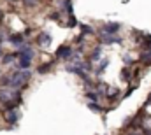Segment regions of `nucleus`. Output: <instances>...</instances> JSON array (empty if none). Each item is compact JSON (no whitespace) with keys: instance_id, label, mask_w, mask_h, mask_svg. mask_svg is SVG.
Instances as JSON below:
<instances>
[{"instance_id":"nucleus-1","label":"nucleus","mask_w":151,"mask_h":135,"mask_svg":"<svg viewBox=\"0 0 151 135\" xmlns=\"http://www.w3.org/2000/svg\"><path fill=\"white\" fill-rule=\"evenodd\" d=\"M30 77V72H14L11 77H9V84L18 88V86H23Z\"/></svg>"},{"instance_id":"nucleus-2","label":"nucleus","mask_w":151,"mask_h":135,"mask_svg":"<svg viewBox=\"0 0 151 135\" xmlns=\"http://www.w3.org/2000/svg\"><path fill=\"white\" fill-rule=\"evenodd\" d=\"M118 30H119V25H118V23H109V25H104V27H102V34L104 35L116 34Z\"/></svg>"},{"instance_id":"nucleus-3","label":"nucleus","mask_w":151,"mask_h":135,"mask_svg":"<svg viewBox=\"0 0 151 135\" xmlns=\"http://www.w3.org/2000/svg\"><path fill=\"white\" fill-rule=\"evenodd\" d=\"M70 53H72V49L65 46V47H60V49L56 51V56H58V58H69V56H70Z\"/></svg>"},{"instance_id":"nucleus-4","label":"nucleus","mask_w":151,"mask_h":135,"mask_svg":"<svg viewBox=\"0 0 151 135\" xmlns=\"http://www.w3.org/2000/svg\"><path fill=\"white\" fill-rule=\"evenodd\" d=\"M5 119H7V123H11V125H14V123L18 121V112L11 109V111H9V112L5 114Z\"/></svg>"},{"instance_id":"nucleus-5","label":"nucleus","mask_w":151,"mask_h":135,"mask_svg":"<svg viewBox=\"0 0 151 135\" xmlns=\"http://www.w3.org/2000/svg\"><path fill=\"white\" fill-rule=\"evenodd\" d=\"M30 58L32 56H28V55H19V67L21 68L30 67Z\"/></svg>"},{"instance_id":"nucleus-6","label":"nucleus","mask_w":151,"mask_h":135,"mask_svg":"<svg viewBox=\"0 0 151 135\" xmlns=\"http://www.w3.org/2000/svg\"><path fill=\"white\" fill-rule=\"evenodd\" d=\"M9 40L14 44V46H19L21 42H23V35H19V34H16V35H11L9 37Z\"/></svg>"},{"instance_id":"nucleus-7","label":"nucleus","mask_w":151,"mask_h":135,"mask_svg":"<svg viewBox=\"0 0 151 135\" xmlns=\"http://www.w3.org/2000/svg\"><path fill=\"white\" fill-rule=\"evenodd\" d=\"M37 40H39V44H40V46H47L51 39H49V37H47L46 34H40V35H39V39H37Z\"/></svg>"},{"instance_id":"nucleus-8","label":"nucleus","mask_w":151,"mask_h":135,"mask_svg":"<svg viewBox=\"0 0 151 135\" xmlns=\"http://www.w3.org/2000/svg\"><path fill=\"white\" fill-rule=\"evenodd\" d=\"M14 60V55H7V56H4V63H11Z\"/></svg>"},{"instance_id":"nucleus-9","label":"nucleus","mask_w":151,"mask_h":135,"mask_svg":"<svg viewBox=\"0 0 151 135\" xmlns=\"http://www.w3.org/2000/svg\"><path fill=\"white\" fill-rule=\"evenodd\" d=\"M142 60L148 62V63H151V53H144V55H142Z\"/></svg>"},{"instance_id":"nucleus-10","label":"nucleus","mask_w":151,"mask_h":135,"mask_svg":"<svg viewBox=\"0 0 151 135\" xmlns=\"http://www.w3.org/2000/svg\"><path fill=\"white\" fill-rule=\"evenodd\" d=\"M93 30H91V27L88 28V27H83V34H91Z\"/></svg>"},{"instance_id":"nucleus-11","label":"nucleus","mask_w":151,"mask_h":135,"mask_svg":"<svg viewBox=\"0 0 151 135\" xmlns=\"http://www.w3.org/2000/svg\"><path fill=\"white\" fill-rule=\"evenodd\" d=\"M49 68V65H42V67H39V74H42V72H46Z\"/></svg>"},{"instance_id":"nucleus-12","label":"nucleus","mask_w":151,"mask_h":135,"mask_svg":"<svg viewBox=\"0 0 151 135\" xmlns=\"http://www.w3.org/2000/svg\"><path fill=\"white\" fill-rule=\"evenodd\" d=\"M88 98H90V100H97V95H95V93H90V91H88Z\"/></svg>"},{"instance_id":"nucleus-13","label":"nucleus","mask_w":151,"mask_h":135,"mask_svg":"<svg viewBox=\"0 0 151 135\" xmlns=\"http://www.w3.org/2000/svg\"><path fill=\"white\" fill-rule=\"evenodd\" d=\"M90 109H93V111H100V107H99L97 103H90Z\"/></svg>"},{"instance_id":"nucleus-14","label":"nucleus","mask_w":151,"mask_h":135,"mask_svg":"<svg viewBox=\"0 0 151 135\" xmlns=\"http://www.w3.org/2000/svg\"><path fill=\"white\" fill-rule=\"evenodd\" d=\"M144 134H146V135H151V132L148 130V128H146V130H144Z\"/></svg>"},{"instance_id":"nucleus-15","label":"nucleus","mask_w":151,"mask_h":135,"mask_svg":"<svg viewBox=\"0 0 151 135\" xmlns=\"http://www.w3.org/2000/svg\"><path fill=\"white\" fill-rule=\"evenodd\" d=\"M148 103H151V95H150V98H148Z\"/></svg>"},{"instance_id":"nucleus-16","label":"nucleus","mask_w":151,"mask_h":135,"mask_svg":"<svg viewBox=\"0 0 151 135\" xmlns=\"http://www.w3.org/2000/svg\"><path fill=\"white\" fill-rule=\"evenodd\" d=\"M0 53H2V47H0Z\"/></svg>"},{"instance_id":"nucleus-17","label":"nucleus","mask_w":151,"mask_h":135,"mask_svg":"<svg viewBox=\"0 0 151 135\" xmlns=\"http://www.w3.org/2000/svg\"><path fill=\"white\" fill-rule=\"evenodd\" d=\"M132 135H137V134H132Z\"/></svg>"}]
</instances>
